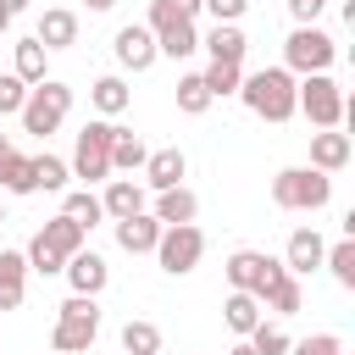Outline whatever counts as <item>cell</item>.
<instances>
[{"mask_svg": "<svg viewBox=\"0 0 355 355\" xmlns=\"http://www.w3.org/2000/svg\"><path fill=\"white\" fill-rule=\"evenodd\" d=\"M239 100L266 122H288L294 116V72L288 67H261V72L239 78Z\"/></svg>", "mask_w": 355, "mask_h": 355, "instance_id": "cell-1", "label": "cell"}, {"mask_svg": "<svg viewBox=\"0 0 355 355\" xmlns=\"http://www.w3.org/2000/svg\"><path fill=\"white\" fill-rule=\"evenodd\" d=\"M83 239H89V227H78L72 216H50V222L33 233V244L22 250V255H28V272H44V277L61 272V266L83 250Z\"/></svg>", "mask_w": 355, "mask_h": 355, "instance_id": "cell-2", "label": "cell"}, {"mask_svg": "<svg viewBox=\"0 0 355 355\" xmlns=\"http://www.w3.org/2000/svg\"><path fill=\"white\" fill-rule=\"evenodd\" d=\"M272 200H277L283 211H322V205L333 200V178L316 172V166H283V172L272 178Z\"/></svg>", "mask_w": 355, "mask_h": 355, "instance_id": "cell-3", "label": "cell"}, {"mask_svg": "<svg viewBox=\"0 0 355 355\" xmlns=\"http://www.w3.org/2000/svg\"><path fill=\"white\" fill-rule=\"evenodd\" d=\"M67 111H72V89L61 83V78H44V83H33L28 89V100H22V133H55L61 122H67Z\"/></svg>", "mask_w": 355, "mask_h": 355, "instance_id": "cell-4", "label": "cell"}, {"mask_svg": "<svg viewBox=\"0 0 355 355\" xmlns=\"http://www.w3.org/2000/svg\"><path fill=\"white\" fill-rule=\"evenodd\" d=\"M94 333H100V305H94V294H72V300L61 305V316H55L50 349H61V355H83V349L94 344Z\"/></svg>", "mask_w": 355, "mask_h": 355, "instance_id": "cell-5", "label": "cell"}, {"mask_svg": "<svg viewBox=\"0 0 355 355\" xmlns=\"http://www.w3.org/2000/svg\"><path fill=\"white\" fill-rule=\"evenodd\" d=\"M294 111H305L311 128H338L349 100H344V89L327 72H305V83H294Z\"/></svg>", "mask_w": 355, "mask_h": 355, "instance_id": "cell-6", "label": "cell"}, {"mask_svg": "<svg viewBox=\"0 0 355 355\" xmlns=\"http://www.w3.org/2000/svg\"><path fill=\"white\" fill-rule=\"evenodd\" d=\"M111 139H116V122H83L78 144H72V178L83 183H105L111 178Z\"/></svg>", "mask_w": 355, "mask_h": 355, "instance_id": "cell-7", "label": "cell"}, {"mask_svg": "<svg viewBox=\"0 0 355 355\" xmlns=\"http://www.w3.org/2000/svg\"><path fill=\"white\" fill-rule=\"evenodd\" d=\"M333 55H338V44H333V33H322L316 22H294V33L283 39V67H288V72H327Z\"/></svg>", "mask_w": 355, "mask_h": 355, "instance_id": "cell-8", "label": "cell"}, {"mask_svg": "<svg viewBox=\"0 0 355 355\" xmlns=\"http://www.w3.org/2000/svg\"><path fill=\"white\" fill-rule=\"evenodd\" d=\"M150 255L161 261V272H166V277H189V272L200 266V255H205V233H200L194 222L161 227V239H155V250H150Z\"/></svg>", "mask_w": 355, "mask_h": 355, "instance_id": "cell-9", "label": "cell"}, {"mask_svg": "<svg viewBox=\"0 0 355 355\" xmlns=\"http://www.w3.org/2000/svg\"><path fill=\"white\" fill-rule=\"evenodd\" d=\"M222 272H227V283H233V288H244V294H255V300H261V294H266V283L283 272V261H277V255H266V250H233Z\"/></svg>", "mask_w": 355, "mask_h": 355, "instance_id": "cell-10", "label": "cell"}, {"mask_svg": "<svg viewBox=\"0 0 355 355\" xmlns=\"http://www.w3.org/2000/svg\"><path fill=\"white\" fill-rule=\"evenodd\" d=\"M111 50H116V61H122L128 72H144V67H155V33H150V28H139V22L116 28Z\"/></svg>", "mask_w": 355, "mask_h": 355, "instance_id": "cell-11", "label": "cell"}, {"mask_svg": "<svg viewBox=\"0 0 355 355\" xmlns=\"http://www.w3.org/2000/svg\"><path fill=\"white\" fill-rule=\"evenodd\" d=\"M322 255H327L322 233H316V227H294V233H288V250H283V266H288L294 277H305V272L322 266Z\"/></svg>", "mask_w": 355, "mask_h": 355, "instance_id": "cell-12", "label": "cell"}, {"mask_svg": "<svg viewBox=\"0 0 355 355\" xmlns=\"http://www.w3.org/2000/svg\"><path fill=\"white\" fill-rule=\"evenodd\" d=\"M67 283H72V294H100L105 283H111V266H105V255H94V250H78L67 266Z\"/></svg>", "mask_w": 355, "mask_h": 355, "instance_id": "cell-13", "label": "cell"}, {"mask_svg": "<svg viewBox=\"0 0 355 355\" xmlns=\"http://www.w3.org/2000/svg\"><path fill=\"white\" fill-rule=\"evenodd\" d=\"M349 155H355L349 133H338V128L311 133V166H316V172H338V166H349Z\"/></svg>", "mask_w": 355, "mask_h": 355, "instance_id": "cell-14", "label": "cell"}, {"mask_svg": "<svg viewBox=\"0 0 355 355\" xmlns=\"http://www.w3.org/2000/svg\"><path fill=\"white\" fill-rule=\"evenodd\" d=\"M183 172H189V161H183V150L178 144H166V150H150L144 155V183L161 194V189H178L183 183Z\"/></svg>", "mask_w": 355, "mask_h": 355, "instance_id": "cell-15", "label": "cell"}, {"mask_svg": "<svg viewBox=\"0 0 355 355\" xmlns=\"http://www.w3.org/2000/svg\"><path fill=\"white\" fill-rule=\"evenodd\" d=\"M155 239H161V222H155L150 211L116 216V244H122L128 255H150V250H155Z\"/></svg>", "mask_w": 355, "mask_h": 355, "instance_id": "cell-16", "label": "cell"}, {"mask_svg": "<svg viewBox=\"0 0 355 355\" xmlns=\"http://www.w3.org/2000/svg\"><path fill=\"white\" fill-rule=\"evenodd\" d=\"M0 194H33V155L0 139Z\"/></svg>", "mask_w": 355, "mask_h": 355, "instance_id": "cell-17", "label": "cell"}, {"mask_svg": "<svg viewBox=\"0 0 355 355\" xmlns=\"http://www.w3.org/2000/svg\"><path fill=\"white\" fill-rule=\"evenodd\" d=\"M150 33H155V55L183 61V55H194V50H200V33H194V22H189V17H172V22L150 28Z\"/></svg>", "mask_w": 355, "mask_h": 355, "instance_id": "cell-18", "label": "cell"}, {"mask_svg": "<svg viewBox=\"0 0 355 355\" xmlns=\"http://www.w3.org/2000/svg\"><path fill=\"white\" fill-rule=\"evenodd\" d=\"M28 294V255L22 250H0V311H17Z\"/></svg>", "mask_w": 355, "mask_h": 355, "instance_id": "cell-19", "label": "cell"}, {"mask_svg": "<svg viewBox=\"0 0 355 355\" xmlns=\"http://www.w3.org/2000/svg\"><path fill=\"white\" fill-rule=\"evenodd\" d=\"M44 50H72L78 44V11H67V6H55V11H44L39 17V33H33Z\"/></svg>", "mask_w": 355, "mask_h": 355, "instance_id": "cell-20", "label": "cell"}, {"mask_svg": "<svg viewBox=\"0 0 355 355\" xmlns=\"http://www.w3.org/2000/svg\"><path fill=\"white\" fill-rule=\"evenodd\" d=\"M150 216H155L161 227H178V222H194V216H200V200H194V194H189L183 183H178V189H161V194H155V211H150Z\"/></svg>", "mask_w": 355, "mask_h": 355, "instance_id": "cell-21", "label": "cell"}, {"mask_svg": "<svg viewBox=\"0 0 355 355\" xmlns=\"http://www.w3.org/2000/svg\"><path fill=\"white\" fill-rule=\"evenodd\" d=\"M261 305L266 311H277V316H294V311H305V288H300V277L283 266L272 283H266V294H261Z\"/></svg>", "mask_w": 355, "mask_h": 355, "instance_id": "cell-22", "label": "cell"}, {"mask_svg": "<svg viewBox=\"0 0 355 355\" xmlns=\"http://www.w3.org/2000/svg\"><path fill=\"white\" fill-rule=\"evenodd\" d=\"M200 44L211 50V61H239V67H244V50H250V39L239 33V22H216Z\"/></svg>", "mask_w": 355, "mask_h": 355, "instance_id": "cell-23", "label": "cell"}, {"mask_svg": "<svg viewBox=\"0 0 355 355\" xmlns=\"http://www.w3.org/2000/svg\"><path fill=\"white\" fill-rule=\"evenodd\" d=\"M100 205H105L111 222H116V216H133V211H144V189H139L133 178H111L105 194H100Z\"/></svg>", "mask_w": 355, "mask_h": 355, "instance_id": "cell-24", "label": "cell"}, {"mask_svg": "<svg viewBox=\"0 0 355 355\" xmlns=\"http://www.w3.org/2000/svg\"><path fill=\"white\" fill-rule=\"evenodd\" d=\"M89 100H94V111H100V116H122V111H128V100H133V89H128L116 72H105V78H94Z\"/></svg>", "mask_w": 355, "mask_h": 355, "instance_id": "cell-25", "label": "cell"}, {"mask_svg": "<svg viewBox=\"0 0 355 355\" xmlns=\"http://www.w3.org/2000/svg\"><path fill=\"white\" fill-rule=\"evenodd\" d=\"M44 61H50V50H44L39 39H22V44H17V67H11V72L33 89V83H44V78H50V72H44Z\"/></svg>", "mask_w": 355, "mask_h": 355, "instance_id": "cell-26", "label": "cell"}, {"mask_svg": "<svg viewBox=\"0 0 355 355\" xmlns=\"http://www.w3.org/2000/svg\"><path fill=\"white\" fill-rule=\"evenodd\" d=\"M61 216H72L78 227H94V222H105V205H100L94 189H72V194L61 200Z\"/></svg>", "mask_w": 355, "mask_h": 355, "instance_id": "cell-27", "label": "cell"}, {"mask_svg": "<svg viewBox=\"0 0 355 355\" xmlns=\"http://www.w3.org/2000/svg\"><path fill=\"white\" fill-rule=\"evenodd\" d=\"M222 316H227V327L244 338V333L261 322V300H255V294H244V288H233V294H227V305H222Z\"/></svg>", "mask_w": 355, "mask_h": 355, "instance_id": "cell-28", "label": "cell"}, {"mask_svg": "<svg viewBox=\"0 0 355 355\" xmlns=\"http://www.w3.org/2000/svg\"><path fill=\"white\" fill-rule=\"evenodd\" d=\"M144 155H150V150H144V139L116 128V139H111V172H139V166H144Z\"/></svg>", "mask_w": 355, "mask_h": 355, "instance_id": "cell-29", "label": "cell"}, {"mask_svg": "<svg viewBox=\"0 0 355 355\" xmlns=\"http://www.w3.org/2000/svg\"><path fill=\"white\" fill-rule=\"evenodd\" d=\"M244 338H250V349H255V355H288V344H294V338H288L277 322H266V316H261Z\"/></svg>", "mask_w": 355, "mask_h": 355, "instance_id": "cell-30", "label": "cell"}, {"mask_svg": "<svg viewBox=\"0 0 355 355\" xmlns=\"http://www.w3.org/2000/svg\"><path fill=\"white\" fill-rule=\"evenodd\" d=\"M200 78H205L211 100H222V94H239V78H244V67H239V61H211Z\"/></svg>", "mask_w": 355, "mask_h": 355, "instance_id": "cell-31", "label": "cell"}, {"mask_svg": "<svg viewBox=\"0 0 355 355\" xmlns=\"http://www.w3.org/2000/svg\"><path fill=\"white\" fill-rule=\"evenodd\" d=\"M178 111H183V116H200V111H211V89H205V78H200V72L178 78Z\"/></svg>", "mask_w": 355, "mask_h": 355, "instance_id": "cell-32", "label": "cell"}, {"mask_svg": "<svg viewBox=\"0 0 355 355\" xmlns=\"http://www.w3.org/2000/svg\"><path fill=\"white\" fill-rule=\"evenodd\" d=\"M322 266L338 277V288H355V239H338V244L322 255Z\"/></svg>", "mask_w": 355, "mask_h": 355, "instance_id": "cell-33", "label": "cell"}, {"mask_svg": "<svg viewBox=\"0 0 355 355\" xmlns=\"http://www.w3.org/2000/svg\"><path fill=\"white\" fill-rule=\"evenodd\" d=\"M161 349V327L155 322H128L122 327V355H155Z\"/></svg>", "mask_w": 355, "mask_h": 355, "instance_id": "cell-34", "label": "cell"}, {"mask_svg": "<svg viewBox=\"0 0 355 355\" xmlns=\"http://www.w3.org/2000/svg\"><path fill=\"white\" fill-rule=\"evenodd\" d=\"M67 178H72V166L61 161V155H33V189H67Z\"/></svg>", "mask_w": 355, "mask_h": 355, "instance_id": "cell-35", "label": "cell"}, {"mask_svg": "<svg viewBox=\"0 0 355 355\" xmlns=\"http://www.w3.org/2000/svg\"><path fill=\"white\" fill-rule=\"evenodd\" d=\"M22 100H28V83H22L17 72H0V116H17Z\"/></svg>", "mask_w": 355, "mask_h": 355, "instance_id": "cell-36", "label": "cell"}, {"mask_svg": "<svg viewBox=\"0 0 355 355\" xmlns=\"http://www.w3.org/2000/svg\"><path fill=\"white\" fill-rule=\"evenodd\" d=\"M344 344H338V333H311V338H300V344H288V355H338Z\"/></svg>", "mask_w": 355, "mask_h": 355, "instance_id": "cell-37", "label": "cell"}, {"mask_svg": "<svg viewBox=\"0 0 355 355\" xmlns=\"http://www.w3.org/2000/svg\"><path fill=\"white\" fill-rule=\"evenodd\" d=\"M250 0H200V11H211V22H239Z\"/></svg>", "mask_w": 355, "mask_h": 355, "instance_id": "cell-38", "label": "cell"}, {"mask_svg": "<svg viewBox=\"0 0 355 355\" xmlns=\"http://www.w3.org/2000/svg\"><path fill=\"white\" fill-rule=\"evenodd\" d=\"M322 6H327V0H288V17H294V22H316Z\"/></svg>", "mask_w": 355, "mask_h": 355, "instance_id": "cell-39", "label": "cell"}, {"mask_svg": "<svg viewBox=\"0 0 355 355\" xmlns=\"http://www.w3.org/2000/svg\"><path fill=\"white\" fill-rule=\"evenodd\" d=\"M172 6H178L183 17H200V0H172Z\"/></svg>", "mask_w": 355, "mask_h": 355, "instance_id": "cell-40", "label": "cell"}, {"mask_svg": "<svg viewBox=\"0 0 355 355\" xmlns=\"http://www.w3.org/2000/svg\"><path fill=\"white\" fill-rule=\"evenodd\" d=\"M0 11H6V17H17V11H28V0H0Z\"/></svg>", "mask_w": 355, "mask_h": 355, "instance_id": "cell-41", "label": "cell"}, {"mask_svg": "<svg viewBox=\"0 0 355 355\" xmlns=\"http://www.w3.org/2000/svg\"><path fill=\"white\" fill-rule=\"evenodd\" d=\"M83 6H89V11H111L116 0H83Z\"/></svg>", "mask_w": 355, "mask_h": 355, "instance_id": "cell-42", "label": "cell"}, {"mask_svg": "<svg viewBox=\"0 0 355 355\" xmlns=\"http://www.w3.org/2000/svg\"><path fill=\"white\" fill-rule=\"evenodd\" d=\"M227 355H255V349H250V338H244V344H233V349H227Z\"/></svg>", "mask_w": 355, "mask_h": 355, "instance_id": "cell-43", "label": "cell"}, {"mask_svg": "<svg viewBox=\"0 0 355 355\" xmlns=\"http://www.w3.org/2000/svg\"><path fill=\"white\" fill-rule=\"evenodd\" d=\"M6 28H11V17H6V11H0V33H6Z\"/></svg>", "mask_w": 355, "mask_h": 355, "instance_id": "cell-44", "label": "cell"}, {"mask_svg": "<svg viewBox=\"0 0 355 355\" xmlns=\"http://www.w3.org/2000/svg\"><path fill=\"white\" fill-rule=\"evenodd\" d=\"M0 222H6V205H0Z\"/></svg>", "mask_w": 355, "mask_h": 355, "instance_id": "cell-45", "label": "cell"}, {"mask_svg": "<svg viewBox=\"0 0 355 355\" xmlns=\"http://www.w3.org/2000/svg\"><path fill=\"white\" fill-rule=\"evenodd\" d=\"M55 355H61V349H55Z\"/></svg>", "mask_w": 355, "mask_h": 355, "instance_id": "cell-46", "label": "cell"}, {"mask_svg": "<svg viewBox=\"0 0 355 355\" xmlns=\"http://www.w3.org/2000/svg\"><path fill=\"white\" fill-rule=\"evenodd\" d=\"M338 355H344V349H338Z\"/></svg>", "mask_w": 355, "mask_h": 355, "instance_id": "cell-47", "label": "cell"}]
</instances>
